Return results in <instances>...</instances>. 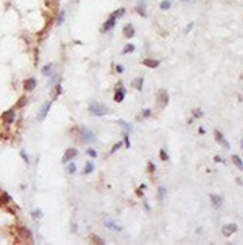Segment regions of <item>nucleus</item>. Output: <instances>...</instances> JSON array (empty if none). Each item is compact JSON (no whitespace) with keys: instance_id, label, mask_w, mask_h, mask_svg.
<instances>
[{"instance_id":"nucleus-51","label":"nucleus","mask_w":243,"mask_h":245,"mask_svg":"<svg viewBox=\"0 0 243 245\" xmlns=\"http://www.w3.org/2000/svg\"><path fill=\"white\" fill-rule=\"evenodd\" d=\"M143 192H144V190H141V188H138V192H136V193H138L139 196H143Z\"/></svg>"},{"instance_id":"nucleus-24","label":"nucleus","mask_w":243,"mask_h":245,"mask_svg":"<svg viewBox=\"0 0 243 245\" xmlns=\"http://www.w3.org/2000/svg\"><path fill=\"white\" fill-rule=\"evenodd\" d=\"M65 10H60L58 12V15H57V18H55V26H62L63 25V21H65Z\"/></svg>"},{"instance_id":"nucleus-48","label":"nucleus","mask_w":243,"mask_h":245,"mask_svg":"<svg viewBox=\"0 0 243 245\" xmlns=\"http://www.w3.org/2000/svg\"><path fill=\"white\" fill-rule=\"evenodd\" d=\"M143 203H144V208H146V211H151V206L148 205V201H146V200H144Z\"/></svg>"},{"instance_id":"nucleus-22","label":"nucleus","mask_w":243,"mask_h":245,"mask_svg":"<svg viewBox=\"0 0 243 245\" xmlns=\"http://www.w3.org/2000/svg\"><path fill=\"white\" fill-rule=\"evenodd\" d=\"M47 78H49V81H47V88H54V86H55V83H57L58 80H60V77H58L57 73H55V70H54V73L50 75V77H47Z\"/></svg>"},{"instance_id":"nucleus-42","label":"nucleus","mask_w":243,"mask_h":245,"mask_svg":"<svg viewBox=\"0 0 243 245\" xmlns=\"http://www.w3.org/2000/svg\"><path fill=\"white\" fill-rule=\"evenodd\" d=\"M203 115H204V112L201 111V109H196V111H193V117H195V119H201Z\"/></svg>"},{"instance_id":"nucleus-5","label":"nucleus","mask_w":243,"mask_h":245,"mask_svg":"<svg viewBox=\"0 0 243 245\" xmlns=\"http://www.w3.org/2000/svg\"><path fill=\"white\" fill-rule=\"evenodd\" d=\"M16 120V109H8L2 114V122L3 125H12Z\"/></svg>"},{"instance_id":"nucleus-36","label":"nucleus","mask_w":243,"mask_h":245,"mask_svg":"<svg viewBox=\"0 0 243 245\" xmlns=\"http://www.w3.org/2000/svg\"><path fill=\"white\" fill-rule=\"evenodd\" d=\"M20 158L23 159V161H25V164H26V166H28V164H31V159H29V156L26 154V151H25V149H21V151H20Z\"/></svg>"},{"instance_id":"nucleus-37","label":"nucleus","mask_w":243,"mask_h":245,"mask_svg":"<svg viewBox=\"0 0 243 245\" xmlns=\"http://www.w3.org/2000/svg\"><path fill=\"white\" fill-rule=\"evenodd\" d=\"M32 218H34V219H42L44 218L42 209H34V211H32Z\"/></svg>"},{"instance_id":"nucleus-32","label":"nucleus","mask_w":243,"mask_h":245,"mask_svg":"<svg viewBox=\"0 0 243 245\" xmlns=\"http://www.w3.org/2000/svg\"><path fill=\"white\" fill-rule=\"evenodd\" d=\"M159 158H161V161H164V162L169 161V153H167V149L162 148L161 151H159Z\"/></svg>"},{"instance_id":"nucleus-40","label":"nucleus","mask_w":243,"mask_h":245,"mask_svg":"<svg viewBox=\"0 0 243 245\" xmlns=\"http://www.w3.org/2000/svg\"><path fill=\"white\" fill-rule=\"evenodd\" d=\"M148 172H149V174H154V172H156V164H154L152 161L148 162Z\"/></svg>"},{"instance_id":"nucleus-27","label":"nucleus","mask_w":243,"mask_h":245,"mask_svg":"<svg viewBox=\"0 0 243 245\" xmlns=\"http://www.w3.org/2000/svg\"><path fill=\"white\" fill-rule=\"evenodd\" d=\"M165 195H167V188L165 187H159L157 188V200L162 201V200L165 198Z\"/></svg>"},{"instance_id":"nucleus-13","label":"nucleus","mask_w":243,"mask_h":245,"mask_svg":"<svg viewBox=\"0 0 243 245\" xmlns=\"http://www.w3.org/2000/svg\"><path fill=\"white\" fill-rule=\"evenodd\" d=\"M237 224H225L224 226V229H222V234L225 235V237H230L232 234H235L237 232Z\"/></svg>"},{"instance_id":"nucleus-18","label":"nucleus","mask_w":243,"mask_h":245,"mask_svg":"<svg viewBox=\"0 0 243 245\" xmlns=\"http://www.w3.org/2000/svg\"><path fill=\"white\" fill-rule=\"evenodd\" d=\"M94 169H96L94 161H88V162L85 164V169H83V175H89V174L94 172Z\"/></svg>"},{"instance_id":"nucleus-29","label":"nucleus","mask_w":243,"mask_h":245,"mask_svg":"<svg viewBox=\"0 0 243 245\" xmlns=\"http://www.w3.org/2000/svg\"><path fill=\"white\" fill-rule=\"evenodd\" d=\"M28 104V97L26 96H23V97H20V101L16 102V106H15V109H23Z\"/></svg>"},{"instance_id":"nucleus-52","label":"nucleus","mask_w":243,"mask_h":245,"mask_svg":"<svg viewBox=\"0 0 243 245\" xmlns=\"http://www.w3.org/2000/svg\"><path fill=\"white\" fill-rule=\"evenodd\" d=\"M181 2H195V0H181Z\"/></svg>"},{"instance_id":"nucleus-9","label":"nucleus","mask_w":243,"mask_h":245,"mask_svg":"<svg viewBox=\"0 0 243 245\" xmlns=\"http://www.w3.org/2000/svg\"><path fill=\"white\" fill-rule=\"evenodd\" d=\"M78 156V149L76 148H68L67 151H65V154H63V158H62V164H67V162H70V161H73L75 158Z\"/></svg>"},{"instance_id":"nucleus-47","label":"nucleus","mask_w":243,"mask_h":245,"mask_svg":"<svg viewBox=\"0 0 243 245\" xmlns=\"http://www.w3.org/2000/svg\"><path fill=\"white\" fill-rule=\"evenodd\" d=\"M76 230H78V226H76V223H72V232L75 234Z\"/></svg>"},{"instance_id":"nucleus-39","label":"nucleus","mask_w":243,"mask_h":245,"mask_svg":"<svg viewBox=\"0 0 243 245\" xmlns=\"http://www.w3.org/2000/svg\"><path fill=\"white\" fill-rule=\"evenodd\" d=\"M86 154H88V156H89L91 159H96V158H97V151H96V149H94V148H88V151H86Z\"/></svg>"},{"instance_id":"nucleus-53","label":"nucleus","mask_w":243,"mask_h":245,"mask_svg":"<svg viewBox=\"0 0 243 245\" xmlns=\"http://www.w3.org/2000/svg\"><path fill=\"white\" fill-rule=\"evenodd\" d=\"M240 146H241V149H243V140H241V143H240Z\"/></svg>"},{"instance_id":"nucleus-11","label":"nucleus","mask_w":243,"mask_h":245,"mask_svg":"<svg viewBox=\"0 0 243 245\" xmlns=\"http://www.w3.org/2000/svg\"><path fill=\"white\" fill-rule=\"evenodd\" d=\"M37 86V81H36V78H26L25 81H23V89H25L26 93H31V91H34Z\"/></svg>"},{"instance_id":"nucleus-23","label":"nucleus","mask_w":243,"mask_h":245,"mask_svg":"<svg viewBox=\"0 0 243 245\" xmlns=\"http://www.w3.org/2000/svg\"><path fill=\"white\" fill-rule=\"evenodd\" d=\"M232 162L235 164V167H237V169L243 171V161H241V158L238 156V154H232Z\"/></svg>"},{"instance_id":"nucleus-26","label":"nucleus","mask_w":243,"mask_h":245,"mask_svg":"<svg viewBox=\"0 0 243 245\" xmlns=\"http://www.w3.org/2000/svg\"><path fill=\"white\" fill-rule=\"evenodd\" d=\"M55 94H54V101H55V97H58L60 96V94H62L63 93V86H62V81H60V80H58V81L57 83H55Z\"/></svg>"},{"instance_id":"nucleus-49","label":"nucleus","mask_w":243,"mask_h":245,"mask_svg":"<svg viewBox=\"0 0 243 245\" xmlns=\"http://www.w3.org/2000/svg\"><path fill=\"white\" fill-rule=\"evenodd\" d=\"M204 133H206V130H204L203 127H199V135H204Z\"/></svg>"},{"instance_id":"nucleus-6","label":"nucleus","mask_w":243,"mask_h":245,"mask_svg":"<svg viewBox=\"0 0 243 245\" xmlns=\"http://www.w3.org/2000/svg\"><path fill=\"white\" fill-rule=\"evenodd\" d=\"M115 25H117V18L112 15H109V18H107V21H104V25H102V28H101V32L104 34V32H109V31H112L115 28Z\"/></svg>"},{"instance_id":"nucleus-10","label":"nucleus","mask_w":243,"mask_h":245,"mask_svg":"<svg viewBox=\"0 0 243 245\" xmlns=\"http://www.w3.org/2000/svg\"><path fill=\"white\" fill-rule=\"evenodd\" d=\"M214 136H216V141H217V143H219V145H222L224 148L227 149V151L230 149V143H228V141L225 140V136H224V133H222V131L216 130V131H214Z\"/></svg>"},{"instance_id":"nucleus-33","label":"nucleus","mask_w":243,"mask_h":245,"mask_svg":"<svg viewBox=\"0 0 243 245\" xmlns=\"http://www.w3.org/2000/svg\"><path fill=\"white\" fill-rule=\"evenodd\" d=\"M123 145H125V148L130 149V146H131V143H130V133L128 131H123Z\"/></svg>"},{"instance_id":"nucleus-2","label":"nucleus","mask_w":243,"mask_h":245,"mask_svg":"<svg viewBox=\"0 0 243 245\" xmlns=\"http://www.w3.org/2000/svg\"><path fill=\"white\" fill-rule=\"evenodd\" d=\"M78 133H79V138H81L83 143H94L96 141V133L92 131L89 127H79V130H78Z\"/></svg>"},{"instance_id":"nucleus-30","label":"nucleus","mask_w":243,"mask_h":245,"mask_svg":"<svg viewBox=\"0 0 243 245\" xmlns=\"http://www.w3.org/2000/svg\"><path fill=\"white\" fill-rule=\"evenodd\" d=\"M152 115V111L151 109H144V111H141V115L138 117V120H143V119H149V117Z\"/></svg>"},{"instance_id":"nucleus-38","label":"nucleus","mask_w":243,"mask_h":245,"mask_svg":"<svg viewBox=\"0 0 243 245\" xmlns=\"http://www.w3.org/2000/svg\"><path fill=\"white\" fill-rule=\"evenodd\" d=\"M136 10V13L139 16H143V18H148V12H146V8H141V7H136L135 8Z\"/></svg>"},{"instance_id":"nucleus-46","label":"nucleus","mask_w":243,"mask_h":245,"mask_svg":"<svg viewBox=\"0 0 243 245\" xmlns=\"http://www.w3.org/2000/svg\"><path fill=\"white\" fill-rule=\"evenodd\" d=\"M214 161H216V162H222V164H224V162H225V159H224L222 156H216V158H214Z\"/></svg>"},{"instance_id":"nucleus-3","label":"nucleus","mask_w":243,"mask_h":245,"mask_svg":"<svg viewBox=\"0 0 243 245\" xmlns=\"http://www.w3.org/2000/svg\"><path fill=\"white\" fill-rule=\"evenodd\" d=\"M156 101H157L159 107H161V109H164V107L169 104V93H167L164 88L157 89V93H156Z\"/></svg>"},{"instance_id":"nucleus-25","label":"nucleus","mask_w":243,"mask_h":245,"mask_svg":"<svg viewBox=\"0 0 243 245\" xmlns=\"http://www.w3.org/2000/svg\"><path fill=\"white\" fill-rule=\"evenodd\" d=\"M89 240L92 243H96V245H104L105 243V240L102 239V237H99V235H96V234H91L89 235Z\"/></svg>"},{"instance_id":"nucleus-21","label":"nucleus","mask_w":243,"mask_h":245,"mask_svg":"<svg viewBox=\"0 0 243 245\" xmlns=\"http://www.w3.org/2000/svg\"><path fill=\"white\" fill-rule=\"evenodd\" d=\"M63 166H65V171H67L68 174H70V175H73V174H76V164H75L73 161H70V162H67V164H63Z\"/></svg>"},{"instance_id":"nucleus-1","label":"nucleus","mask_w":243,"mask_h":245,"mask_svg":"<svg viewBox=\"0 0 243 245\" xmlns=\"http://www.w3.org/2000/svg\"><path fill=\"white\" fill-rule=\"evenodd\" d=\"M88 111H89V114L92 117H102V115H105L107 112H109V107H107L105 104H101L99 101H91Z\"/></svg>"},{"instance_id":"nucleus-7","label":"nucleus","mask_w":243,"mask_h":245,"mask_svg":"<svg viewBox=\"0 0 243 245\" xmlns=\"http://www.w3.org/2000/svg\"><path fill=\"white\" fill-rule=\"evenodd\" d=\"M125 96H127V89L123 88V83H118L117 84V89H115V94H114V101L115 102H123Z\"/></svg>"},{"instance_id":"nucleus-35","label":"nucleus","mask_w":243,"mask_h":245,"mask_svg":"<svg viewBox=\"0 0 243 245\" xmlns=\"http://www.w3.org/2000/svg\"><path fill=\"white\" fill-rule=\"evenodd\" d=\"M131 52H135V44H127V46H125V49L122 50V54H123V55L131 54Z\"/></svg>"},{"instance_id":"nucleus-15","label":"nucleus","mask_w":243,"mask_h":245,"mask_svg":"<svg viewBox=\"0 0 243 245\" xmlns=\"http://www.w3.org/2000/svg\"><path fill=\"white\" fill-rule=\"evenodd\" d=\"M123 36L128 37V39L135 36V25L133 23H127V25L123 26Z\"/></svg>"},{"instance_id":"nucleus-50","label":"nucleus","mask_w":243,"mask_h":245,"mask_svg":"<svg viewBox=\"0 0 243 245\" xmlns=\"http://www.w3.org/2000/svg\"><path fill=\"white\" fill-rule=\"evenodd\" d=\"M139 188H141V190H146L148 185H146V183H141V185H139Z\"/></svg>"},{"instance_id":"nucleus-44","label":"nucleus","mask_w":243,"mask_h":245,"mask_svg":"<svg viewBox=\"0 0 243 245\" xmlns=\"http://www.w3.org/2000/svg\"><path fill=\"white\" fill-rule=\"evenodd\" d=\"M125 72V68H123V65H115V73H118V75H122Z\"/></svg>"},{"instance_id":"nucleus-31","label":"nucleus","mask_w":243,"mask_h":245,"mask_svg":"<svg viewBox=\"0 0 243 245\" xmlns=\"http://www.w3.org/2000/svg\"><path fill=\"white\" fill-rule=\"evenodd\" d=\"M159 7H161V10H162V12H167V10H169V8L172 7V2H170V0H162Z\"/></svg>"},{"instance_id":"nucleus-45","label":"nucleus","mask_w":243,"mask_h":245,"mask_svg":"<svg viewBox=\"0 0 243 245\" xmlns=\"http://www.w3.org/2000/svg\"><path fill=\"white\" fill-rule=\"evenodd\" d=\"M193 26H195V21H190L188 25H186V28H185V32H190L191 29H193Z\"/></svg>"},{"instance_id":"nucleus-12","label":"nucleus","mask_w":243,"mask_h":245,"mask_svg":"<svg viewBox=\"0 0 243 245\" xmlns=\"http://www.w3.org/2000/svg\"><path fill=\"white\" fill-rule=\"evenodd\" d=\"M104 226H105L107 229L114 230V232H122V230H123V227H122L120 224H117L115 221H112L110 218H107V219L104 221Z\"/></svg>"},{"instance_id":"nucleus-16","label":"nucleus","mask_w":243,"mask_h":245,"mask_svg":"<svg viewBox=\"0 0 243 245\" xmlns=\"http://www.w3.org/2000/svg\"><path fill=\"white\" fill-rule=\"evenodd\" d=\"M54 70H55V65L50 62V63H47V65H44V67H42V70H41V75L47 78V77H50V75L54 73Z\"/></svg>"},{"instance_id":"nucleus-28","label":"nucleus","mask_w":243,"mask_h":245,"mask_svg":"<svg viewBox=\"0 0 243 245\" xmlns=\"http://www.w3.org/2000/svg\"><path fill=\"white\" fill-rule=\"evenodd\" d=\"M117 124L123 127V130H125V131H128V133H131V131H133V127L130 125V124H127L125 120H117Z\"/></svg>"},{"instance_id":"nucleus-19","label":"nucleus","mask_w":243,"mask_h":245,"mask_svg":"<svg viewBox=\"0 0 243 245\" xmlns=\"http://www.w3.org/2000/svg\"><path fill=\"white\" fill-rule=\"evenodd\" d=\"M143 84H144V78L143 77H136V78L131 80V86L135 89H138V91H141V89H143Z\"/></svg>"},{"instance_id":"nucleus-20","label":"nucleus","mask_w":243,"mask_h":245,"mask_svg":"<svg viewBox=\"0 0 243 245\" xmlns=\"http://www.w3.org/2000/svg\"><path fill=\"white\" fill-rule=\"evenodd\" d=\"M12 203V196L7 192H0V205H10Z\"/></svg>"},{"instance_id":"nucleus-34","label":"nucleus","mask_w":243,"mask_h":245,"mask_svg":"<svg viewBox=\"0 0 243 245\" xmlns=\"http://www.w3.org/2000/svg\"><path fill=\"white\" fill-rule=\"evenodd\" d=\"M125 13H127V8H118V10H115V12H112V15H114L117 20H118V18H122L125 15Z\"/></svg>"},{"instance_id":"nucleus-4","label":"nucleus","mask_w":243,"mask_h":245,"mask_svg":"<svg viewBox=\"0 0 243 245\" xmlns=\"http://www.w3.org/2000/svg\"><path fill=\"white\" fill-rule=\"evenodd\" d=\"M18 234H20V239L23 240V242H28V243H32V232L28 227H25V226H20V227H16Z\"/></svg>"},{"instance_id":"nucleus-17","label":"nucleus","mask_w":243,"mask_h":245,"mask_svg":"<svg viewBox=\"0 0 243 245\" xmlns=\"http://www.w3.org/2000/svg\"><path fill=\"white\" fill-rule=\"evenodd\" d=\"M141 63L148 68H157L159 65H161L159 60H154V59H144V60H141Z\"/></svg>"},{"instance_id":"nucleus-43","label":"nucleus","mask_w":243,"mask_h":245,"mask_svg":"<svg viewBox=\"0 0 243 245\" xmlns=\"http://www.w3.org/2000/svg\"><path fill=\"white\" fill-rule=\"evenodd\" d=\"M136 7H141V8H146L148 7V0H138Z\"/></svg>"},{"instance_id":"nucleus-8","label":"nucleus","mask_w":243,"mask_h":245,"mask_svg":"<svg viewBox=\"0 0 243 245\" xmlns=\"http://www.w3.org/2000/svg\"><path fill=\"white\" fill-rule=\"evenodd\" d=\"M52 99L50 101H47V102H44L42 104V107H41V111H39V114H37V120L39 122H42V120H45V117H47V114H49V111L52 109Z\"/></svg>"},{"instance_id":"nucleus-14","label":"nucleus","mask_w":243,"mask_h":245,"mask_svg":"<svg viewBox=\"0 0 243 245\" xmlns=\"http://www.w3.org/2000/svg\"><path fill=\"white\" fill-rule=\"evenodd\" d=\"M209 198H211L214 208H221L222 203H224V198H222L221 195H216V193H211V195H209Z\"/></svg>"},{"instance_id":"nucleus-41","label":"nucleus","mask_w":243,"mask_h":245,"mask_svg":"<svg viewBox=\"0 0 243 245\" xmlns=\"http://www.w3.org/2000/svg\"><path fill=\"white\" fill-rule=\"evenodd\" d=\"M122 148V141H118V143H115L114 146H112V149H110V154H114V153H117L118 149Z\"/></svg>"}]
</instances>
